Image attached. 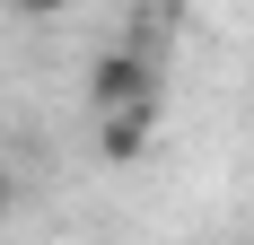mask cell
Masks as SVG:
<instances>
[{"mask_svg":"<svg viewBox=\"0 0 254 245\" xmlns=\"http://www.w3.org/2000/svg\"><path fill=\"white\" fill-rule=\"evenodd\" d=\"M88 105H97V114H131V105H158V61H149L140 44L105 53L97 70H88Z\"/></svg>","mask_w":254,"mask_h":245,"instance_id":"1","label":"cell"},{"mask_svg":"<svg viewBox=\"0 0 254 245\" xmlns=\"http://www.w3.org/2000/svg\"><path fill=\"white\" fill-rule=\"evenodd\" d=\"M149 131H158V105H131V114H97V158L131 167V158L149 149Z\"/></svg>","mask_w":254,"mask_h":245,"instance_id":"2","label":"cell"},{"mask_svg":"<svg viewBox=\"0 0 254 245\" xmlns=\"http://www.w3.org/2000/svg\"><path fill=\"white\" fill-rule=\"evenodd\" d=\"M9 9H18V18H62L70 0H9Z\"/></svg>","mask_w":254,"mask_h":245,"instance_id":"3","label":"cell"},{"mask_svg":"<svg viewBox=\"0 0 254 245\" xmlns=\"http://www.w3.org/2000/svg\"><path fill=\"white\" fill-rule=\"evenodd\" d=\"M9 201H18V184H9V167H0V210H9Z\"/></svg>","mask_w":254,"mask_h":245,"instance_id":"4","label":"cell"}]
</instances>
